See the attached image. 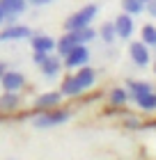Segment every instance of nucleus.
<instances>
[{"label": "nucleus", "mask_w": 156, "mask_h": 160, "mask_svg": "<svg viewBox=\"0 0 156 160\" xmlns=\"http://www.w3.org/2000/svg\"><path fill=\"white\" fill-rule=\"evenodd\" d=\"M32 5H48V2H53V0H30Z\"/></svg>", "instance_id": "obj_25"}, {"label": "nucleus", "mask_w": 156, "mask_h": 160, "mask_svg": "<svg viewBox=\"0 0 156 160\" xmlns=\"http://www.w3.org/2000/svg\"><path fill=\"white\" fill-rule=\"evenodd\" d=\"M19 105H21V98H19L16 92H5L0 96V110L3 112H14Z\"/></svg>", "instance_id": "obj_13"}, {"label": "nucleus", "mask_w": 156, "mask_h": 160, "mask_svg": "<svg viewBox=\"0 0 156 160\" xmlns=\"http://www.w3.org/2000/svg\"><path fill=\"white\" fill-rule=\"evenodd\" d=\"M87 60H90L87 43H76V46H71V50L64 55V64H67L69 69H73V67H83V64H87Z\"/></svg>", "instance_id": "obj_3"}, {"label": "nucleus", "mask_w": 156, "mask_h": 160, "mask_svg": "<svg viewBox=\"0 0 156 160\" xmlns=\"http://www.w3.org/2000/svg\"><path fill=\"white\" fill-rule=\"evenodd\" d=\"M5 16H19L25 12V0H0Z\"/></svg>", "instance_id": "obj_12"}, {"label": "nucleus", "mask_w": 156, "mask_h": 160, "mask_svg": "<svg viewBox=\"0 0 156 160\" xmlns=\"http://www.w3.org/2000/svg\"><path fill=\"white\" fill-rule=\"evenodd\" d=\"M0 85H3V89L5 92H19L21 87L25 85V78H23V73H19V71H7L5 69V73L0 76Z\"/></svg>", "instance_id": "obj_4"}, {"label": "nucleus", "mask_w": 156, "mask_h": 160, "mask_svg": "<svg viewBox=\"0 0 156 160\" xmlns=\"http://www.w3.org/2000/svg\"><path fill=\"white\" fill-rule=\"evenodd\" d=\"M5 21V12H3V7H0V23Z\"/></svg>", "instance_id": "obj_26"}, {"label": "nucleus", "mask_w": 156, "mask_h": 160, "mask_svg": "<svg viewBox=\"0 0 156 160\" xmlns=\"http://www.w3.org/2000/svg\"><path fill=\"white\" fill-rule=\"evenodd\" d=\"M140 34H143V43H147V46H156V28L154 25H145Z\"/></svg>", "instance_id": "obj_20"}, {"label": "nucleus", "mask_w": 156, "mask_h": 160, "mask_svg": "<svg viewBox=\"0 0 156 160\" xmlns=\"http://www.w3.org/2000/svg\"><path fill=\"white\" fill-rule=\"evenodd\" d=\"M41 76H46V78H53V76H57V71L62 69V62L57 60V57H53V55H46V60H44L41 64Z\"/></svg>", "instance_id": "obj_11"}, {"label": "nucleus", "mask_w": 156, "mask_h": 160, "mask_svg": "<svg viewBox=\"0 0 156 160\" xmlns=\"http://www.w3.org/2000/svg\"><path fill=\"white\" fill-rule=\"evenodd\" d=\"M32 50L35 53H53L55 39L48 37V34H37V37H32Z\"/></svg>", "instance_id": "obj_8"}, {"label": "nucleus", "mask_w": 156, "mask_h": 160, "mask_svg": "<svg viewBox=\"0 0 156 160\" xmlns=\"http://www.w3.org/2000/svg\"><path fill=\"white\" fill-rule=\"evenodd\" d=\"M60 94H62V96H76V94H80V87H78V82H76V78H73V76H69L62 82Z\"/></svg>", "instance_id": "obj_16"}, {"label": "nucleus", "mask_w": 156, "mask_h": 160, "mask_svg": "<svg viewBox=\"0 0 156 160\" xmlns=\"http://www.w3.org/2000/svg\"><path fill=\"white\" fill-rule=\"evenodd\" d=\"M113 25H115V32H117V37H131V32H133V18H131V14H120L115 21H113Z\"/></svg>", "instance_id": "obj_7"}, {"label": "nucleus", "mask_w": 156, "mask_h": 160, "mask_svg": "<svg viewBox=\"0 0 156 160\" xmlns=\"http://www.w3.org/2000/svg\"><path fill=\"white\" fill-rule=\"evenodd\" d=\"M96 12H99V7H96V5H85L83 9H78L76 14H71V16L67 18L64 30H78V28L90 25V23H92V18L96 16Z\"/></svg>", "instance_id": "obj_1"}, {"label": "nucleus", "mask_w": 156, "mask_h": 160, "mask_svg": "<svg viewBox=\"0 0 156 160\" xmlns=\"http://www.w3.org/2000/svg\"><path fill=\"white\" fill-rule=\"evenodd\" d=\"M136 101H138V105L143 108V110H156V94H152V92H147V94H143V96H138Z\"/></svg>", "instance_id": "obj_18"}, {"label": "nucleus", "mask_w": 156, "mask_h": 160, "mask_svg": "<svg viewBox=\"0 0 156 160\" xmlns=\"http://www.w3.org/2000/svg\"><path fill=\"white\" fill-rule=\"evenodd\" d=\"M126 98H129V94H126L124 89H113V94H110V101H113V105H124L126 103Z\"/></svg>", "instance_id": "obj_22"}, {"label": "nucleus", "mask_w": 156, "mask_h": 160, "mask_svg": "<svg viewBox=\"0 0 156 160\" xmlns=\"http://www.w3.org/2000/svg\"><path fill=\"white\" fill-rule=\"evenodd\" d=\"M32 34V30L28 25H9L5 30H0V41H16V39H28Z\"/></svg>", "instance_id": "obj_5"}, {"label": "nucleus", "mask_w": 156, "mask_h": 160, "mask_svg": "<svg viewBox=\"0 0 156 160\" xmlns=\"http://www.w3.org/2000/svg\"><path fill=\"white\" fill-rule=\"evenodd\" d=\"M145 9L149 12V16H156V0H147V2H145Z\"/></svg>", "instance_id": "obj_23"}, {"label": "nucleus", "mask_w": 156, "mask_h": 160, "mask_svg": "<svg viewBox=\"0 0 156 160\" xmlns=\"http://www.w3.org/2000/svg\"><path fill=\"white\" fill-rule=\"evenodd\" d=\"M71 46H76V41H73L71 32H67V34H64V37H62L60 41H55V50H57V53H60L62 57H64V55L71 50Z\"/></svg>", "instance_id": "obj_17"}, {"label": "nucleus", "mask_w": 156, "mask_h": 160, "mask_svg": "<svg viewBox=\"0 0 156 160\" xmlns=\"http://www.w3.org/2000/svg\"><path fill=\"white\" fill-rule=\"evenodd\" d=\"M67 32H71V37L76 43H87V41H92L96 37V32L92 30L90 25H85V28H78V30H67Z\"/></svg>", "instance_id": "obj_14"}, {"label": "nucleus", "mask_w": 156, "mask_h": 160, "mask_svg": "<svg viewBox=\"0 0 156 160\" xmlns=\"http://www.w3.org/2000/svg\"><path fill=\"white\" fill-rule=\"evenodd\" d=\"M143 2H147V0H143Z\"/></svg>", "instance_id": "obj_29"}, {"label": "nucleus", "mask_w": 156, "mask_h": 160, "mask_svg": "<svg viewBox=\"0 0 156 160\" xmlns=\"http://www.w3.org/2000/svg\"><path fill=\"white\" fill-rule=\"evenodd\" d=\"M154 71H156V64H154Z\"/></svg>", "instance_id": "obj_28"}, {"label": "nucleus", "mask_w": 156, "mask_h": 160, "mask_svg": "<svg viewBox=\"0 0 156 160\" xmlns=\"http://www.w3.org/2000/svg\"><path fill=\"white\" fill-rule=\"evenodd\" d=\"M46 55L48 53H35V64H41L44 60H46Z\"/></svg>", "instance_id": "obj_24"}, {"label": "nucleus", "mask_w": 156, "mask_h": 160, "mask_svg": "<svg viewBox=\"0 0 156 160\" xmlns=\"http://www.w3.org/2000/svg\"><path fill=\"white\" fill-rule=\"evenodd\" d=\"M129 89H131V94L133 96H143V94H147V92H152V85L149 82H138V80H131L129 82Z\"/></svg>", "instance_id": "obj_19"}, {"label": "nucleus", "mask_w": 156, "mask_h": 160, "mask_svg": "<svg viewBox=\"0 0 156 160\" xmlns=\"http://www.w3.org/2000/svg\"><path fill=\"white\" fill-rule=\"evenodd\" d=\"M73 78H76L80 92H83V89H90V87L94 85V69H90L87 64H83V69H78V73L73 76Z\"/></svg>", "instance_id": "obj_9"}, {"label": "nucleus", "mask_w": 156, "mask_h": 160, "mask_svg": "<svg viewBox=\"0 0 156 160\" xmlns=\"http://www.w3.org/2000/svg\"><path fill=\"white\" fill-rule=\"evenodd\" d=\"M122 7L126 14H131V16H138V14L145 12V2L143 0H122Z\"/></svg>", "instance_id": "obj_15"}, {"label": "nucleus", "mask_w": 156, "mask_h": 160, "mask_svg": "<svg viewBox=\"0 0 156 160\" xmlns=\"http://www.w3.org/2000/svg\"><path fill=\"white\" fill-rule=\"evenodd\" d=\"M129 53H131V60L136 62L138 67H147V64H149V50H147V43L133 41L129 46Z\"/></svg>", "instance_id": "obj_6"}, {"label": "nucleus", "mask_w": 156, "mask_h": 160, "mask_svg": "<svg viewBox=\"0 0 156 160\" xmlns=\"http://www.w3.org/2000/svg\"><path fill=\"white\" fill-rule=\"evenodd\" d=\"M67 121H69V112L67 110H51L48 108V112H44L41 117L35 119V126L48 128V126H60V123H67Z\"/></svg>", "instance_id": "obj_2"}, {"label": "nucleus", "mask_w": 156, "mask_h": 160, "mask_svg": "<svg viewBox=\"0 0 156 160\" xmlns=\"http://www.w3.org/2000/svg\"><path fill=\"white\" fill-rule=\"evenodd\" d=\"M101 37H103V41H106V43H110V41L117 37L115 25H113V23H103V28H101Z\"/></svg>", "instance_id": "obj_21"}, {"label": "nucleus", "mask_w": 156, "mask_h": 160, "mask_svg": "<svg viewBox=\"0 0 156 160\" xmlns=\"http://www.w3.org/2000/svg\"><path fill=\"white\" fill-rule=\"evenodd\" d=\"M60 98H62L60 92H46V94H41V96H37L35 108H39V110H48V108H53V105L60 103Z\"/></svg>", "instance_id": "obj_10"}, {"label": "nucleus", "mask_w": 156, "mask_h": 160, "mask_svg": "<svg viewBox=\"0 0 156 160\" xmlns=\"http://www.w3.org/2000/svg\"><path fill=\"white\" fill-rule=\"evenodd\" d=\"M5 69H7V67H5V64H3V62H0V76H3V73H5Z\"/></svg>", "instance_id": "obj_27"}]
</instances>
